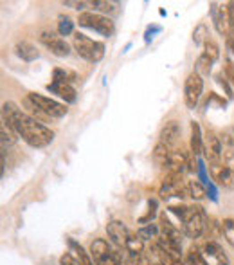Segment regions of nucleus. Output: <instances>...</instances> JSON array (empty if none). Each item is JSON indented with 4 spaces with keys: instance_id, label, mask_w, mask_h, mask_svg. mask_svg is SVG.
I'll use <instances>...</instances> for the list:
<instances>
[{
    "instance_id": "nucleus-1",
    "label": "nucleus",
    "mask_w": 234,
    "mask_h": 265,
    "mask_svg": "<svg viewBox=\"0 0 234 265\" xmlns=\"http://www.w3.org/2000/svg\"><path fill=\"white\" fill-rule=\"evenodd\" d=\"M2 117L13 126L18 137L24 139L32 148H45L54 141V132L51 128L42 125L38 119L31 117L29 114L22 112L13 101H6L2 105Z\"/></svg>"
},
{
    "instance_id": "nucleus-2",
    "label": "nucleus",
    "mask_w": 234,
    "mask_h": 265,
    "mask_svg": "<svg viewBox=\"0 0 234 265\" xmlns=\"http://www.w3.org/2000/svg\"><path fill=\"white\" fill-rule=\"evenodd\" d=\"M24 105L29 107V110H32V112L44 114L47 117H54V119H60V117L67 116V112H69V108L65 107L63 103L40 94H29L26 98V101H24Z\"/></svg>"
},
{
    "instance_id": "nucleus-3",
    "label": "nucleus",
    "mask_w": 234,
    "mask_h": 265,
    "mask_svg": "<svg viewBox=\"0 0 234 265\" xmlns=\"http://www.w3.org/2000/svg\"><path fill=\"white\" fill-rule=\"evenodd\" d=\"M72 45H74V50L78 52V56L90 63L101 62L103 56H105V44L95 42L87 34H83V33H74L72 34Z\"/></svg>"
},
{
    "instance_id": "nucleus-4",
    "label": "nucleus",
    "mask_w": 234,
    "mask_h": 265,
    "mask_svg": "<svg viewBox=\"0 0 234 265\" xmlns=\"http://www.w3.org/2000/svg\"><path fill=\"white\" fill-rule=\"evenodd\" d=\"M205 222H207V215H205L202 206H187L186 216L182 220L186 236H189V238L202 236L203 231H205Z\"/></svg>"
},
{
    "instance_id": "nucleus-5",
    "label": "nucleus",
    "mask_w": 234,
    "mask_h": 265,
    "mask_svg": "<svg viewBox=\"0 0 234 265\" xmlns=\"http://www.w3.org/2000/svg\"><path fill=\"white\" fill-rule=\"evenodd\" d=\"M78 24L81 27H89L94 31L101 33L103 36H112L115 31V25L112 18H108L101 13H92V11H83L78 18Z\"/></svg>"
},
{
    "instance_id": "nucleus-6",
    "label": "nucleus",
    "mask_w": 234,
    "mask_h": 265,
    "mask_svg": "<svg viewBox=\"0 0 234 265\" xmlns=\"http://www.w3.org/2000/svg\"><path fill=\"white\" fill-rule=\"evenodd\" d=\"M203 90V80L198 72H191L184 83V103L187 108H195Z\"/></svg>"
},
{
    "instance_id": "nucleus-7",
    "label": "nucleus",
    "mask_w": 234,
    "mask_h": 265,
    "mask_svg": "<svg viewBox=\"0 0 234 265\" xmlns=\"http://www.w3.org/2000/svg\"><path fill=\"white\" fill-rule=\"evenodd\" d=\"M40 42L51 50L54 56L65 58L70 54V45L65 42L63 38H60L56 33L52 31H42L40 33Z\"/></svg>"
},
{
    "instance_id": "nucleus-8",
    "label": "nucleus",
    "mask_w": 234,
    "mask_h": 265,
    "mask_svg": "<svg viewBox=\"0 0 234 265\" xmlns=\"http://www.w3.org/2000/svg\"><path fill=\"white\" fill-rule=\"evenodd\" d=\"M203 155L209 161L211 166H216V164L221 163V157H223V150H221V141L220 137H216L215 132L207 130L205 137H203Z\"/></svg>"
},
{
    "instance_id": "nucleus-9",
    "label": "nucleus",
    "mask_w": 234,
    "mask_h": 265,
    "mask_svg": "<svg viewBox=\"0 0 234 265\" xmlns=\"http://www.w3.org/2000/svg\"><path fill=\"white\" fill-rule=\"evenodd\" d=\"M200 251H202V258L205 265H229L227 254L216 242H207Z\"/></svg>"
},
{
    "instance_id": "nucleus-10",
    "label": "nucleus",
    "mask_w": 234,
    "mask_h": 265,
    "mask_svg": "<svg viewBox=\"0 0 234 265\" xmlns=\"http://www.w3.org/2000/svg\"><path fill=\"white\" fill-rule=\"evenodd\" d=\"M211 15H213V22H215L216 31L220 33L221 36H231V18H229L227 4L218 7L216 4H211Z\"/></svg>"
},
{
    "instance_id": "nucleus-11",
    "label": "nucleus",
    "mask_w": 234,
    "mask_h": 265,
    "mask_svg": "<svg viewBox=\"0 0 234 265\" xmlns=\"http://www.w3.org/2000/svg\"><path fill=\"white\" fill-rule=\"evenodd\" d=\"M107 233H108V238L112 240L117 247H126V242H128V238H130V233H128V227L125 226L121 220L108 222Z\"/></svg>"
},
{
    "instance_id": "nucleus-12",
    "label": "nucleus",
    "mask_w": 234,
    "mask_h": 265,
    "mask_svg": "<svg viewBox=\"0 0 234 265\" xmlns=\"http://www.w3.org/2000/svg\"><path fill=\"white\" fill-rule=\"evenodd\" d=\"M213 170V179L216 182L223 186V188H234V170L229 168L225 164H216V166H211Z\"/></svg>"
},
{
    "instance_id": "nucleus-13",
    "label": "nucleus",
    "mask_w": 234,
    "mask_h": 265,
    "mask_svg": "<svg viewBox=\"0 0 234 265\" xmlns=\"http://www.w3.org/2000/svg\"><path fill=\"white\" fill-rule=\"evenodd\" d=\"M178 137H180V125H178V121H168L162 126V130H160V141L158 143H162V145L171 148L178 141Z\"/></svg>"
},
{
    "instance_id": "nucleus-14",
    "label": "nucleus",
    "mask_w": 234,
    "mask_h": 265,
    "mask_svg": "<svg viewBox=\"0 0 234 265\" xmlns=\"http://www.w3.org/2000/svg\"><path fill=\"white\" fill-rule=\"evenodd\" d=\"M47 90L54 92L56 96H60L62 99H65L67 103H74L76 101V88L72 87L70 83H58L52 82L47 85Z\"/></svg>"
},
{
    "instance_id": "nucleus-15",
    "label": "nucleus",
    "mask_w": 234,
    "mask_h": 265,
    "mask_svg": "<svg viewBox=\"0 0 234 265\" xmlns=\"http://www.w3.org/2000/svg\"><path fill=\"white\" fill-rule=\"evenodd\" d=\"M112 254V249L108 246V242L105 238H95L90 246V256L94 258L95 265L101 264L103 260H107Z\"/></svg>"
},
{
    "instance_id": "nucleus-16",
    "label": "nucleus",
    "mask_w": 234,
    "mask_h": 265,
    "mask_svg": "<svg viewBox=\"0 0 234 265\" xmlns=\"http://www.w3.org/2000/svg\"><path fill=\"white\" fill-rule=\"evenodd\" d=\"M187 161H189V159H187V155H186L182 150H171L166 168H168V171H178V173H182L184 166H187Z\"/></svg>"
},
{
    "instance_id": "nucleus-17",
    "label": "nucleus",
    "mask_w": 234,
    "mask_h": 265,
    "mask_svg": "<svg viewBox=\"0 0 234 265\" xmlns=\"http://www.w3.org/2000/svg\"><path fill=\"white\" fill-rule=\"evenodd\" d=\"M191 151H193V157L203 153V137L196 121H191Z\"/></svg>"
},
{
    "instance_id": "nucleus-18",
    "label": "nucleus",
    "mask_w": 234,
    "mask_h": 265,
    "mask_svg": "<svg viewBox=\"0 0 234 265\" xmlns=\"http://www.w3.org/2000/svg\"><path fill=\"white\" fill-rule=\"evenodd\" d=\"M15 49H16V54L26 62H32V60H36L40 56V50L29 42H18Z\"/></svg>"
},
{
    "instance_id": "nucleus-19",
    "label": "nucleus",
    "mask_w": 234,
    "mask_h": 265,
    "mask_svg": "<svg viewBox=\"0 0 234 265\" xmlns=\"http://www.w3.org/2000/svg\"><path fill=\"white\" fill-rule=\"evenodd\" d=\"M67 244H69L70 252H74V258H76L78 264L79 265H92V258L89 256V252H85V249L78 244L76 240L69 238L67 240Z\"/></svg>"
},
{
    "instance_id": "nucleus-20",
    "label": "nucleus",
    "mask_w": 234,
    "mask_h": 265,
    "mask_svg": "<svg viewBox=\"0 0 234 265\" xmlns=\"http://www.w3.org/2000/svg\"><path fill=\"white\" fill-rule=\"evenodd\" d=\"M125 251H126L130 256H139V254H142V251H144V240L139 238V234H130Z\"/></svg>"
},
{
    "instance_id": "nucleus-21",
    "label": "nucleus",
    "mask_w": 234,
    "mask_h": 265,
    "mask_svg": "<svg viewBox=\"0 0 234 265\" xmlns=\"http://www.w3.org/2000/svg\"><path fill=\"white\" fill-rule=\"evenodd\" d=\"M16 135H18V133L15 132L13 126L2 117V148L6 150V146L15 145V143H16Z\"/></svg>"
},
{
    "instance_id": "nucleus-22",
    "label": "nucleus",
    "mask_w": 234,
    "mask_h": 265,
    "mask_svg": "<svg viewBox=\"0 0 234 265\" xmlns=\"http://www.w3.org/2000/svg\"><path fill=\"white\" fill-rule=\"evenodd\" d=\"M171 150H173V148H170V146L162 145V143H157V146L153 148V161L166 168V164H168V159H170Z\"/></svg>"
},
{
    "instance_id": "nucleus-23",
    "label": "nucleus",
    "mask_w": 234,
    "mask_h": 265,
    "mask_svg": "<svg viewBox=\"0 0 234 265\" xmlns=\"http://www.w3.org/2000/svg\"><path fill=\"white\" fill-rule=\"evenodd\" d=\"M58 34H62V36L74 34V22H72L70 17H67V15L58 17Z\"/></svg>"
},
{
    "instance_id": "nucleus-24",
    "label": "nucleus",
    "mask_w": 234,
    "mask_h": 265,
    "mask_svg": "<svg viewBox=\"0 0 234 265\" xmlns=\"http://www.w3.org/2000/svg\"><path fill=\"white\" fill-rule=\"evenodd\" d=\"M187 188H189V197L195 199V200H202L207 197V186H203L202 182L198 181H189L187 182Z\"/></svg>"
},
{
    "instance_id": "nucleus-25",
    "label": "nucleus",
    "mask_w": 234,
    "mask_h": 265,
    "mask_svg": "<svg viewBox=\"0 0 234 265\" xmlns=\"http://www.w3.org/2000/svg\"><path fill=\"white\" fill-rule=\"evenodd\" d=\"M78 78L74 72H70L67 69H62V67H56L52 70V82L58 83H70V82H76Z\"/></svg>"
},
{
    "instance_id": "nucleus-26",
    "label": "nucleus",
    "mask_w": 234,
    "mask_h": 265,
    "mask_svg": "<svg viewBox=\"0 0 234 265\" xmlns=\"http://www.w3.org/2000/svg\"><path fill=\"white\" fill-rule=\"evenodd\" d=\"M211 69H213V62H211V60H209V58L202 52L195 63V72H198L200 76H209Z\"/></svg>"
},
{
    "instance_id": "nucleus-27",
    "label": "nucleus",
    "mask_w": 234,
    "mask_h": 265,
    "mask_svg": "<svg viewBox=\"0 0 234 265\" xmlns=\"http://www.w3.org/2000/svg\"><path fill=\"white\" fill-rule=\"evenodd\" d=\"M90 6L101 13H115L119 7V2H110V0H92Z\"/></svg>"
},
{
    "instance_id": "nucleus-28",
    "label": "nucleus",
    "mask_w": 234,
    "mask_h": 265,
    "mask_svg": "<svg viewBox=\"0 0 234 265\" xmlns=\"http://www.w3.org/2000/svg\"><path fill=\"white\" fill-rule=\"evenodd\" d=\"M203 233L207 234V238L213 242V240L218 238L220 234H223V231H221V224H218L215 218H207V222H205V231H203Z\"/></svg>"
},
{
    "instance_id": "nucleus-29",
    "label": "nucleus",
    "mask_w": 234,
    "mask_h": 265,
    "mask_svg": "<svg viewBox=\"0 0 234 265\" xmlns=\"http://www.w3.org/2000/svg\"><path fill=\"white\" fill-rule=\"evenodd\" d=\"M203 54H205V56H207L213 63L220 58V47H218V44H216L215 40L209 38L207 42L203 44Z\"/></svg>"
},
{
    "instance_id": "nucleus-30",
    "label": "nucleus",
    "mask_w": 234,
    "mask_h": 265,
    "mask_svg": "<svg viewBox=\"0 0 234 265\" xmlns=\"http://www.w3.org/2000/svg\"><path fill=\"white\" fill-rule=\"evenodd\" d=\"M158 231H160V227H158L157 224H148V226L140 227L137 234H139V238L142 240H152V238H157Z\"/></svg>"
},
{
    "instance_id": "nucleus-31",
    "label": "nucleus",
    "mask_w": 234,
    "mask_h": 265,
    "mask_svg": "<svg viewBox=\"0 0 234 265\" xmlns=\"http://www.w3.org/2000/svg\"><path fill=\"white\" fill-rule=\"evenodd\" d=\"M221 231H223V236L229 242V246L234 247V220L233 218H223L221 222Z\"/></svg>"
},
{
    "instance_id": "nucleus-32",
    "label": "nucleus",
    "mask_w": 234,
    "mask_h": 265,
    "mask_svg": "<svg viewBox=\"0 0 234 265\" xmlns=\"http://www.w3.org/2000/svg\"><path fill=\"white\" fill-rule=\"evenodd\" d=\"M209 40V31H207V27L203 24L200 25H196L195 27V31H193V42H195L196 45H203L205 42Z\"/></svg>"
},
{
    "instance_id": "nucleus-33",
    "label": "nucleus",
    "mask_w": 234,
    "mask_h": 265,
    "mask_svg": "<svg viewBox=\"0 0 234 265\" xmlns=\"http://www.w3.org/2000/svg\"><path fill=\"white\" fill-rule=\"evenodd\" d=\"M187 264L189 265H205L203 264V258H202V251L198 247H191L187 251Z\"/></svg>"
},
{
    "instance_id": "nucleus-34",
    "label": "nucleus",
    "mask_w": 234,
    "mask_h": 265,
    "mask_svg": "<svg viewBox=\"0 0 234 265\" xmlns=\"http://www.w3.org/2000/svg\"><path fill=\"white\" fill-rule=\"evenodd\" d=\"M220 141L223 145H227L229 148H234V128H225V130L221 132Z\"/></svg>"
},
{
    "instance_id": "nucleus-35",
    "label": "nucleus",
    "mask_w": 234,
    "mask_h": 265,
    "mask_svg": "<svg viewBox=\"0 0 234 265\" xmlns=\"http://www.w3.org/2000/svg\"><path fill=\"white\" fill-rule=\"evenodd\" d=\"M155 213H157V200H155V199H150V200H148V215H146V216H142V218H140V222L152 220L153 216H155Z\"/></svg>"
},
{
    "instance_id": "nucleus-36",
    "label": "nucleus",
    "mask_w": 234,
    "mask_h": 265,
    "mask_svg": "<svg viewBox=\"0 0 234 265\" xmlns=\"http://www.w3.org/2000/svg\"><path fill=\"white\" fill-rule=\"evenodd\" d=\"M225 80H229V85H233L234 88V63L233 60H225Z\"/></svg>"
},
{
    "instance_id": "nucleus-37",
    "label": "nucleus",
    "mask_w": 234,
    "mask_h": 265,
    "mask_svg": "<svg viewBox=\"0 0 234 265\" xmlns=\"http://www.w3.org/2000/svg\"><path fill=\"white\" fill-rule=\"evenodd\" d=\"M216 82L220 83L221 88H225V94H227V98H233V88H231V85H229L227 82H225V76L218 74V76H216Z\"/></svg>"
},
{
    "instance_id": "nucleus-38",
    "label": "nucleus",
    "mask_w": 234,
    "mask_h": 265,
    "mask_svg": "<svg viewBox=\"0 0 234 265\" xmlns=\"http://www.w3.org/2000/svg\"><path fill=\"white\" fill-rule=\"evenodd\" d=\"M63 6H69V7H74V9H85V6H90V2H76V0H65Z\"/></svg>"
},
{
    "instance_id": "nucleus-39",
    "label": "nucleus",
    "mask_w": 234,
    "mask_h": 265,
    "mask_svg": "<svg viewBox=\"0 0 234 265\" xmlns=\"http://www.w3.org/2000/svg\"><path fill=\"white\" fill-rule=\"evenodd\" d=\"M133 265H153V262L144 254H139V256H133Z\"/></svg>"
},
{
    "instance_id": "nucleus-40",
    "label": "nucleus",
    "mask_w": 234,
    "mask_h": 265,
    "mask_svg": "<svg viewBox=\"0 0 234 265\" xmlns=\"http://www.w3.org/2000/svg\"><path fill=\"white\" fill-rule=\"evenodd\" d=\"M207 199H211L213 202H218V191H216L215 184L213 182L207 184Z\"/></svg>"
},
{
    "instance_id": "nucleus-41",
    "label": "nucleus",
    "mask_w": 234,
    "mask_h": 265,
    "mask_svg": "<svg viewBox=\"0 0 234 265\" xmlns=\"http://www.w3.org/2000/svg\"><path fill=\"white\" fill-rule=\"evenodd\" d=\"M60 264H62V265H79L76 260L70 256V254H63V256L60 258Z\"/></svg>"
},
{
    "instance_id": "nucleus-42",
    "label": "nucleus",
    "mask_w": 234,
    "mask_h": 265,
    "mask_svg": "<svg viewBox=\"0 0 234 265\" xmlns=\"http://www.w3.org/2000/svg\"><path fill=\"white\" fill-rule=\"evenodd\" d=\"M160 31V27H158V25H153V27H148V31H146V42H150V40H152V34L153 33H158Z\"/></svg>"
},
{
    "instance_id": "nucleus-43",
    "label": "nucleus",
    "mask_w": 234,
    "mask_h": 265,
    "mask_svg": "<svg viewBox=\"0 0 234 265\" xmlns=\"http://www.w3.org/2000/svg\"><path fill=\"white\" fill-rule=\"evenodd\" d=\"M153 265H162L160 262H153Z\"/></svg>"
}]
</instances>
